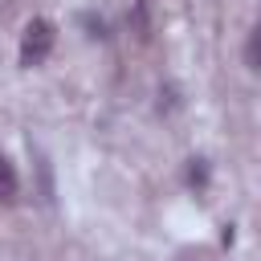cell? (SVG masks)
<instances>
[{"mask_svg": "<svg viewBox=\"0 0 261 261\" xmlns=\"http://www.w3.org/2000/svg\"><path fill=\"white\" fill-rule=\"evenodd\" d=\"M16 188H20V184H16V171H12V163L0 155V200L12 204V200H16Z\"/></svg>", "mask_w": 261, "mask_h": 261, "instance_id": "obj_2", "label": "cell"}, {"mask_svg": "<svg viewBox=\"0 0 261 261\" xmlns=\"http://www.w3.org/2000/svg\"><path fill=\"white\" fill-rule=\"evenodd\" d=\"M245 61H249V69H257V29L249 33V49H245Z\"/></svg>", "mask_w": 261, "mask_h": 261, "instance_id": "obj_3", "label": "cell"}, {"mask_svg": "<svg viewBox=\"0 0 261 261\" xmlns=\"http://www.w3.org/2000/svg\"><path fill=\"white\" fill-rule=\"evenodd\" d=\"M49 49H53V24L45 16H33L24 24V37H20V65H29V69L41 65L49 57Z\"/></svg>", "mask_w": 261, "mask_h": 261, "instance_id": "obj_1", "label": "cell"}]
</instances>
